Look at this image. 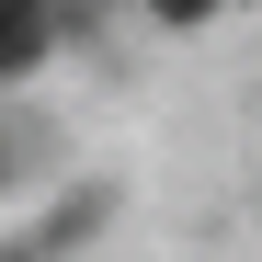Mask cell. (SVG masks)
<instances>
[{
	"mask_svg": "<svg viewBox=\"0 0 262 262\" xmlns=\"http://www.w3.org/2000/svg\"><path fill=\"white\" fill-rule=\"evenodd\" d=\"M46 34H57L46 0H0V80H23L34 57H46Z\"/></svg>",
	"mask_w": 262,
	"mask_h": 262,
	"instance_id": "obj_1",
	"label": "cell"
},
{
	"mask_svg": "<svg viewBox=\"0 0 262 262\" xmlns=\"http://www.w3.org/2000/svg\"><path fill=\"white\" fill-rule=\"evenodd\" d=\"M160 12H171V23H194V12H216V0H160Z\"/></svg>",
	"mask_w": 262,
	"mask_h": 262,
	"instance_id": "obj_2",
	"label": "cell"
}]
</instances>
